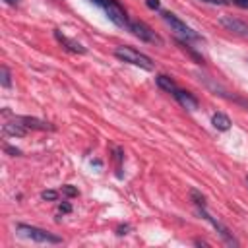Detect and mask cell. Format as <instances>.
<instances>
[{"mask_svg": "<svg viewBox=\"0 0 248 248\" xmlns=\"http://www.w3.org/2000/svg\"><path fill=\"white\" fill-rule=\"evenodd\" d=\"M232 4H236L240 8H248V0H232Z\"/></svg>", "mask_w": 248, "mask_h": 248, "instance_id": "obj_23", "label": "cell"}, {"mask_svg": "<svg viewBox=\"0 0 248 248\" xmlns=\"http://www.w3.org/2000/svg\"><path fill=\"white\" fill-rule=\"evenodd\" d=\"M4 2H6V4H12V6H14V4H17L19 0H4Z\"/></svg>", "mask_w": 248, "mask_h": 248, "instance_id": "obj_25", "label": "cell"}, {"mask_svg": "<svg viewBox=\"0 0 248 248\" xmlns=\"http://www.w3.org/2000/svg\"><path fill=\"white\" fill-rule=\"evenodd\" d=\"M41 198L46 200V202H56L58 200V192L56 190H45V192H41Z\"/></svg>", "mask_w": 248, "mask_h": 248, "instance_id": "obj_17", "label": "cell"}, {"mask_svg": "<svg viewBox=\"0 0 248 248\" xmlns=\"http://www.w3.org/2000/svg\"><path fill=\"white\" fill-rule=\"evenodd\" d=\"M4 149H6V153H12V155H21V151H19V149H14V147H10V145H6Z\"/></svg>", "mask_w": 248, "mask_h": 248, "instance_id": "obj_21", "label": "cell"}, {"mask_svg": "<svg viewBox=\"0 0 248 248\" xmlns=\"http://www.w3.org/2000/svg\"><path fill=\"white\" fill-rule=\"evenodd\" d=\"M190 198H192V202H194L198 207H205V198H203L198 190H190Z\"/></svg>", "mask_w": 248, "mask_h": 248, "instance_id": "obj_16", "label": "cell"}, {"mask_svg": "<svg viewBox=\"0 0 248 248\" xmlns=\"http://www.w3.org/2000/svg\"><path fill=\"white\" fill-rule=\"evenodd\" d=\"M200 213L203 215V219H207V221H209V223H211V225L217 229V232L221 234V238H223L227 244H231V246H236V244H238V242L232 238V232H231V231H229V229H227L223 223H219L215 217H211L209 213H205V209H203V207H200Z\"/></svg>", "mask_w": 248, "mask_h": 248, "instance_id": "obj_6", "label": "cell"}, {"mask_svg": "<svg viewBox=\"0 0 248 248\" xmlns=\"http://www.w3.org/2000/svg\"><path fill=\"white\" fill-rule=\"evenodd\" d=\"M246 180H248V178H246Z\"/></svg>", "mask_w": 248, "mask_h": 248, "instance_id": "obj_26", "label": "cell"}, {"mask_svg": "<svg viewBox=\"0 0 248 248\" xmlns=\"http://www.w3.org/2000/svg\"><path fill=\"white\" fill-rule=\"evenodd\" d=\"M157 85H159L161 89L169 91V93H174V91L178 89V87H176V83H174V79H172V78H169V76H165V74L157 76Z\"/></svg>", "mask_w": 248, "mask_h": 248, "instance_id": "obj_13", "label": "cell"}, {"mask_svg": "<svg viewBox=\"0 0 248 248\" xmlns=\"http://www.w3.org/2000/svg\"><path fill=\"white\" fill-rule=\"evenodd\" d=\"M202 2H209V4H225L227 0H202Z\"/></svg>", "mask_w": 248, "mask_h": 248, "instance_id": "obj_24", "label": "cell"}, {"mask_svg": "<svg viewBox=\"0 0 248 248\" xmlns=\"http://www.w3.org/2000/svg\"><path fill=\"white\" fill-rule=\"evenodd\" d=\"M211 124H213L215 130H219V132H227V130L231 128V118H229L227 114H223V112H215L213 118H211Z\"/></svg>", "mask_w": 248, "mask_h": 248, "instance_id": "obj_12", "label": "cell"}, {"mask_svg": "<svg viewBox=\"0 0 248 248\" xmlns=\"http://www.w3.org/2000/svg\"><path fill=\"white\" fill-rule=\"evenodd\" d=\"M126 231H130V225H122V227H118V229H116V232H118V234H126Z\"/></svg>", "mask_w": 248, "mask_h": 248, "instance_id": "obj_22", "label": "cell"}, {"mask_svg": "<svg viewBox=\"0 0 248 248\" xmlns=\"http://www.w3.org/2000/svg\"><path fill=\"white\" fill-rule=\"evenodd\" d=\"M16 120L21 122L27 130H29V128H31V130H54L52 124H48V122H45V120H39V118H33V116H16Z\"/></svg>", "mask_w": 248, "mask_h": 248, "instance_id": "obj_10", "label": "cell"}, {"mask_svg": "<svg viewBox=\"0 0 248 248\" xmlns=\"http://www.w3.org/2000/svg\"><path fill=\"white\" fill-rule=\"evenodd\" d=\"M0 83H2V87H12V78H10V70L6 68V66H2L0 68Z\"/></svg>", "mask_w": 248, "mask_h": 248, "instance_id": "obj_15", "label": "cell"}, {"mask_svg": "<svg viewBox=\"0 0 248 248\" xmlns=\"http://www.w3.org/2000/svg\"><path fill=\"white\" fill-rule=\"evenodd\" d=\"M145 6L151 8V10H159L161 8V2L159 0H145Z\"/></svg>", "mask_w": 248, "mask_h": 248, "instance_id": "obj_19", "label": "cell"}, {"mask_svg": "<svg viewBox=\"0 0 248 248\" xmlns=\"http://www.w3.org/2000/svg\"><path fill=\"white\" fill-rule=\"evenodd\" d=\"M163 19L170 25L172 31H176V33H180L182 37H186V41H200V39H202L190 25H186V23H184L182 19H178L174 14H170V12H163Z\"/></svg>", "mask_w": 248, "mask_h": 248, "instance_id": "obj_4", "label": "cell"}, {"mask_svg": "<svg viewBox=\"0 0 248 248\" xmlns=\"http://www.w3.org/2000/svg\"><path fill=\"white\" fill-rule=\"evenodd\" d=\"M174 99L184 107V108H188V110H196L198 107H200V103H198V99L190 93V91H184V89H176L174 93Z\"/></svg>", "mask_w": 248, "mask_h": 248, "instance_id": "obj_9", "label": "cell"}, {"mask_svg": "<svg viewBox=\"0 0 248 248\" xmlns=\"http://www.w3.org/2000/svg\"><path fill=\"white\" fill-rule=\"evenodd\" d=\"M62 194L68 196V198H74V196H78V190H76L72 184H64V186H62Z\"/></svg>", "mask_w": 248, "mask_h": 248, "instance_id": "obj_18", "label": "cell"}, {"mask_svg": "<svg viewBox=\"0 0 248 248\" xmlns=\"http://www.w3.org/2000/svg\"><path fill=\"white\" fill-rule=\"evenodd\" d=\"M54 37H56V41L66 48V50H70V52H76V54H85V46L81 45V43H78V41H74V39H70V37H66V35H62L58 29L54 31Z\"/></svg>", "mask_w": 248, "mask_h": 248, "instance_id": "obj_8", "label": "cell"}, {"mask_svg": "<svg viewBox=\"0 0 248 248\" xmlns=\"http://www.w3.org/2000/svg\"><path fill=\"white\" fill-rule=\"evenodd\" d=\"M16 232L23 238H29V240L41 242V244H60L62 242V238L58 234L45 231V229H39V227H33V225H25V223H17Z\"/></svg>", "mask_w": 248, "mask_h": 248, "instance_id": "obj_1", "label": "cell"}, {"mask_svg": "<svg viewBox=\"0 0 248 248\" xmlns=\"http://www.w3.org/2000/svg\"><path fill=\"white\" fill-rule=\"evenodd\" d=\"M114 56L120 58L122 62L140 66V68H143V70H153V68H155L153 60H151L147 54H143V52H140V50H136V48H132V46H116V48H114Z\"/></svg>", "mask_w": 248, "mask_h": 248, "instance_id": "obj_2", "label": "cell"}, {"mask_svg": "<svg viewBox=\"0 0 248 248\" xmlns=\"http://www.w3.org/2000/svg\"><path fill=\"white\" fill-rule=\"evenodd\" d=\"M58 209H60V213H70V211H72V205H70L68 202H64V203L58 205Z\"/></svg>", "mask_w": 248, "mask_h": 248, "instance_id": "obj_20", "label": "cell"}, {"mask_svg": "<svg viewBox=\"0 0 248 248\" xmlns=\"http://www.w3.org/2000/svg\"><path fill=\"white\" fill-rule=\"evenodd\" d=\"M93 2H95L99 8H103V12L107 14V17H108L114 25L130 29V19H128L124 8H122L116 0H93Z\"/></svg>", "mask_w": 248, "mask_h": 248, "instance_id": "obj_3", "label": "cell"}, {"mask_svg": "<svg viewBox=\"0 0 248 248\" xmlns=\"http://www.w3.org/2000/svg\"><path fill=\"white\" fill-rule=\"evenodd\" d=\"M130 31L145 43H161V39L155 35V31H151L143 21H130Z\"/></svg>", "mask_w": 248, "mask_h": 248, "instance_id": "obj_5", "label": "cell"}, {"mask_svg": "<svg viewBox=\"0 0 248 248\" xmlns=\"http://www.w3.org/2000/svg\"><path fill=\"white\" fill-rule=\"evenodd\" d=\"M176 43H178V45H180V48H182V50H186V52H188V54H190L198 64H203V56H202V54H198L192 46H188V43H184V41H176Z\"/></svg>", "mask_w": 248, "mask_h": 248, "instance_id": "obj_14", "label": "cell"}, {"mask_svg": "<svg viewBox=\"0 0 248 248\" xmlns=\"http://www.w3.org/2000/svg\"><path fill=\"white\" fill-rule=\"evenodd\" d=\"M219 23H221L227 31H231V33H234V35L248 37V25H246V23H242L240 19H234V17H227V16H223V17H219Z\"/></svg>", "mask_w": 248, "mask_h": 248, "instance_id": "obj_7", "label": "cell"}, {"mask_svg": "<svg viewBox=\"0 0 248 248\" xmlns=\"http://www.w3.org/2000/svg\"><path fill=\"white\" fill-rule=\"evenodd\" d=\"M4 134L21 138V136H25V134H27V128H25L21 122H17V120L14 118V122H6V124H4Z\"/></svg>", "mask_w": 248, "mask_h": 248, "instance_id": "obj_11", "label": "cell"}]
</instances>
